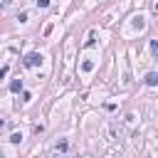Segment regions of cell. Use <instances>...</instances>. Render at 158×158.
<instances>
[{"mask_svg": "<svg viewBox=\"0 0 158 158\" xmlns=\"http://www.w3.org/2000/svg\"><path fill=\"white\" fill-rule=\"evenodd\" d=\"M40 62H42V54H37V52H30L25 57V67H37Z\"/></svg>", "mask_w": 158, "mask_h": 158, "instance_id": "cell-1", "label": "cell"}, {"mask_svg": "<svg viewBox=\"0 0 158 158\" xmlns=\"http://www.w3.org/2000/svg\"><path fill=\"white\" fill-rule=\"evenodd\" d=\"M146 84H148V86H156V84H158V74H156V72H151V74L146 77Z\"/></svg>", "mask_w": 158, "mask_h": 158, "instance_id": "cell-2", "label": "cell"}, {"mask_svg": "<svg viewBox=\"0 0 158 158\" xmlns=\"http://www.w3.org/2000/svg\"><path fill=\"white\" fill-rule=\"evenodd\" d=\"M22 89V79H12L10 81V91H20Z\"/></svg>", "mask_w": 158, "mask_h": 158, "instance_id": "cell-3", "label": "cell"}, {"mask_svg": "<svg viewBox=\"0 0 158 158\" xmlns=\"http://www.w3.org/2000/svg\"><path fill=\"white\" fill-rule=\"evenodd\" d=\"M10 141H12V143H20V141H22V136H20V133H12V136H10Z\"/></svg>", "mask_w": 158, "mask_h": 158, "instance_id": "cell-4", "label": "cell"}, {"mask_svg": "<svg viewBox=\"0 0 158 158\" xmlns=\"http://www.w3.org/2000/svg\"><path fill=\"white\" fill-rule=\"evenodd\" d=\"M49 5V0H37V7H47Z\"/></svg>", "mask_w": 158, "mask_h": 158, "instance_id": "cell-5", "label": "cell"}, {"mask_svg": "<svg viewBox=\"0 0 158 158\" xmlns=\"http://www.w3.org/2000/svg\"><path fill=\"white\" fill-rule=\"evenodd\" d=\"M5 74H7V67H0V79H2Z\"/></svg>", "mask_w": 158, "mask_h": 158, "instance_id": "cell-6", "label": "cell"}, {"mask_svg": "<svg viewBox=\"0 0 158 158\" xmlns=\"http://www.w3.org/2000/svg\"><path fill=\"white\" fill-rule=\"evenodd\" d=\"M0 5H2V0H0Z\"/></svg>", "mask_w": 158, "mask_h": 158, "instance_id": "cell-7", "label": "cell"}]
</instances>
